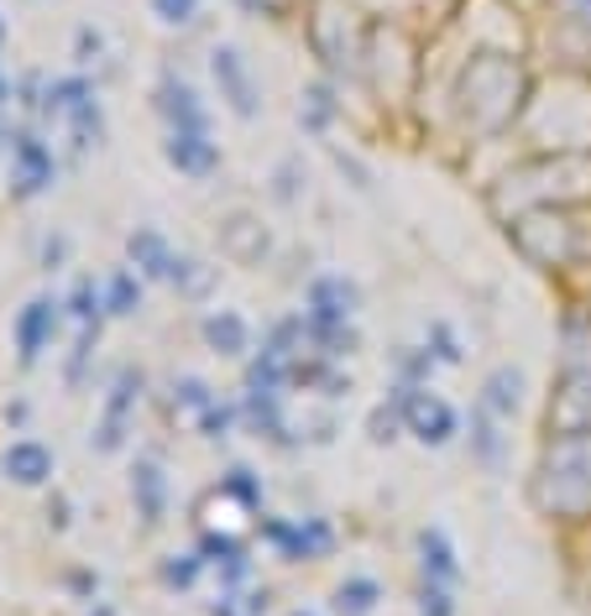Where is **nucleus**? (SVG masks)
I'll list each match as a JSON object with an SVG mask.
<instances>
[{"label":"nucleus","instance_id":"nucleus-1","mask_svg":"<svg viewBox=\"0 0 591 616\" xmlns=\"http://www.w3.org/2000/svg\"><path fill=\"white\" fill-rule=\"evenodd\" d=\"M534 507L550 523H591V434H555L544 445Z\"/></svg>","mask_w":591,"mask_h":616},{"label":"nucleus","instance_id":"nucleus-2","mask_svg":"<svg viewBox=\"0 0 591 616\" xmlns=\"http://www.w3.org/2000/svg\"><path fill=\"white\" fill-rule=\"evenodd\" d=\"M523 95H529V79H523V69L508 52H482L466 69V79H461V110H466V120L476 131L513 126V116L523 110Z\"/></svg>","mask_w":591,"mask_h":616},{"label":"nucleus","instance_id":"nucleus-3","mask_svg":"<svg viewBox=\"0 0 591 616\" xmlns=\"http://www.w3.org/2000/svg\"><path fill=\"white\" fill-rule=\"evenodd\" d=\"M550 434H591V366H565L550 393Z\"/></svg>","mask_w":591,"mask_h":616},{"label":"nucleus","instance_id":"nucleus-4","mask_svg":"<svg viewBox=\"0 0 591 616\" xmlns=\"http://www.w3.org/2000/svg\"><path fill=\"white\" fill-rule=\"evenodd\" d=\"M403 413H408V424L424 445H445L455 434V413L440 397H403Z\"/></svg>","mask_w":591,"mask_h":616},{"label":"nucleus","instance_id":"nucleus-5","mask_svg":"<svg viewBox=\"0 0 591 616\" xmlns=\"http://www.w3.org/2000/svg\"><path fill=\"white\" fill-rule=\"evenodd\" d=\"M215 79L226 85L230 110H236V116H257V89H252V79H246V69H242V58H236L230 48H215Z\"/></svg>","mask_w":591,"mask_h":616},{"label":"nucleus","instance_id":"nucleus-6","mask_svg":"<svg viewBox=\"0 0 591 616\" xmlns=\"http://www.w3.org/2000/svg\"><path fill=\"white\" fill-rule=\"evenodd\" d=\"M523 403V377L513 371V366H498L487 377V387H482V413H492V418H513Z\"/></svg>","mask_w":591,"mask_h":616},{"label":"nucleus","instance_id":"nucleus-7","mask_svg":"<svg viewBox=\"0 0 591 616\" xmlns=\"http://www.w3.org/2000/svg\"><path fill=\"white\" fill-rule=\"evenodd\" d=\"M6 470H11V480H21V486H42V480L52 476V455L42 445H32V439H21V445L6 449Z\"/></svg>","mask_w":591,"mask_h":616},{"label":"nucleus","instance_id":"nucleus-8","mask_svg":"<svg viewBox=\"0 0 591 616\" xmlns=\"http://www.w3.org/2000/svg\"><path fill=\"white\" fill-rule=\"evenodd\" d=\"M168 162L184 172H209L215 168V147H209L199 131H174V141H168Z\"/></svg>","mask_w":591,"mask_h":616},{"label":"nucleus","instance_id":"nucleus-9","mask_svg":"<svg viewBox=\"0 0 591 616\" xmlns=\"http://www.w3.org/2000/svg\"><path fill=\"white\" fill-rule=\"evenodd\" d=\"M52 329V304H27V314L17 319V345H21V360H37V350H42V340H48Z\"/></svg>","mask_w":591,"mask_h":616},{"label":"nucleus","instance_id":"nucleus-10","mask_svg":"<svg viewBox=\"0 0 591 616\" xmlns=\"http://www.w3.org/2000/svg\"><path fill=\"white\" fill-rule=\"evenodd\" d=\"M418 548H424V575L435 585H451L455 580V554H451V544H445V533L430 528L418 538Z\"/></svg>","mask_w":591,"mask_h":616},{"label":"nucleus","instance_id":"nucleus-11","mask_svg":"<svg viewBox=\"0 0 591 616\" xmlns=\"http://www.w3.org/2000/svg\"><path fill=\"white\" fill-rule=\"evenodd\" d=\"M377 580H366V575H356V580H346L341 590H335V612L341 616H366L372 606H377Z\"/></svg>","mask_w":591,"mask_h":616},{"label":"nucleus","instance_id":"nucleus-12","mask_svg":"<svg viewBox=\"0 0 591 616\" xmlns=\"http://www.w3.org/2000/svg\"><path fill=\"white\" fill-rule=\"evenodd\" d=\"M205 340L215 345V350H226V356H242L246 350V325L236 319V314H215V319H205Z\"/></svg>","mask_w":591,"mask_h":616},{"label":"nucleus","instance_id":"nucleus-13","mask_svg":"<svg viewBox=\"0 0 591 616\" xmlns=\"http://www.w3.org/2000/svg\"><path fill=\"white\" fill-rule=\"evenodd\" d=\"M48 183V157L37 152V147H21V189L37 193Z\"/></svg>","mask_w":591,"mask_h":616},{"label":"nucleus","instance_id":"nucleus-14","mask_svg":"<svg viewBox=\"0 0 591 616\" xmlns=\"http://www.w3.org/2000/svg\"><path fill=\"white\" fill-rule=\"evenodd\" d=\"M131 486L141 491V513H147V523H157V497H162V486H157V470H152V465H141Z\"/></svg>","mask_w":591,"mask_h":616},{"label":"nucleus","instance_id":"nucleus-15","mask_svg":"<svg viewBox=\"0 0 591 616\" xmlns=\"http://www.w3.org/2000/svg\"><path fill=\"white\" fill-rule=\"evenodd\" d=\"M194 6H199V0H152V11L168 21V27H184V21H194Z\"/></svg>","mask_w":591,"mask_h":616},{"label":"nucleus","instance_id":"nucleus-16","mask_svg":"<svg viewBox=\"0 0 591 616\" xmlns=\"http://www.w3.org/2000/svg\"><path fill=\"white\" fill-rule=\"evenodd\" d=\"M418 616H451V596H445V585H424V596H418Z\"/></svg>","mask_w":591,"mask_h":616},{"label":"nucleus","instance_id":"nucleus-17","mask_svg":"<svg viewBox=\"0 0 591 616\" xmlns=\"http://www.w3.org/2000/svg\"><path fill=\"white\" fill-rule=\"evenodd\" d=\"M131 298H137L131 277H116V282H110V308H116V314H131Z\"/></svg>","mask_w":591,"mask_h":616},{"label":"nucleus","instance_id":"nucleus-18","mask_svg":"<svg viewBox=\"0 0 591 616\" xmlns=\"http://www.w3.org/2000/svg\"><path fill=\"white\" fill-rule=\"evenodd\" d=\"M194 569H199L194 559H184V565H168V585H189V580H194Z\"/></svg>","mask_w":591,"mask_h":616}]
</instances>
